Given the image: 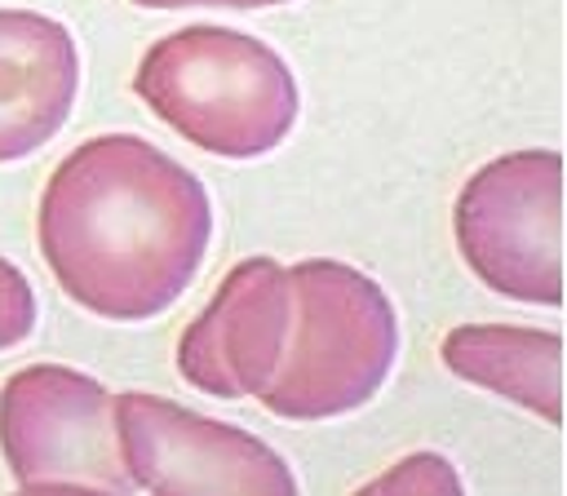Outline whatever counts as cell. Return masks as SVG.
Masks as SVG:
<instances>
[{"mask_svg":"<svg viewBox=\"0 0 567 496\" xmlns=\"http://www.w3.org/2000/svg\"><path fill=\"white\" fill-rule=\"evenodd\" d=\"M208 239L204 182L137 133L80 142L40 195V257L97 319L164 314L195 279Z\"/></svg>","mask_w":567,"mask_h":496,"instance_id":"1","label":"cell"},{"mask_svg":"<svg viewBox=\"0 0 567 496\" xmlns=\"http://www.w3.org/2000/svg\"><path fill=\"white\" fill-rule=\"evenodd\" d=\"M75 89L71 31L35 9H0V164L40 151L66 124Z\"/></svg>","mask_w":567,"mask_h":496,"instance_id":"8","label":"cell"},{"mask_svg":"<svg viewBox=\"0 0 567 496\" xmlns=\"http://www.w3.org/2000/svg\"><path fill=\"white\" fill-rule=\"evenodd\" d=\"M0 452L18 487H133L115 443V394L62 363L18 368L0 385Z\"/></svg>","mask_w":567,"mask_h":496,"instance_id":"5","label":"cell"},{"mask_svg":"<svg viewBox=\"0 0 567 496\" xmlns=\"http://www.w3.org/2000/svg\"><path fill=\"white\" fill-rule=\"evenodd\" d=\"M142 9H190V4H217V9H270V4H292V0H133Z\"/></svg>","mask_w":567,"mask_h":496,"instance_id":"12","label":"cell"},{"mask_svg":"<svg viewBox=\"0 0 567 496\" xmlns=\"http://www.w3.org/2000/svg\"><path fill=\"white\" fill-rule=\"evenodd\" d=\"M443 368L563 425V337L518 323H461L439 345Z\"/></svg>","mask_w":567,"mask_h":496,"instance_id":"9","label":"cell"},{"mask_svg":"<svg viewBox=\"0 0 567 496\" xmlns=\"http://www.w3.org/2000/svg\"><path fill=\"white\" fill-rule=\"evenodd\" d=\"M292 328L270 385L257 394L270 416L332 421L363 407L399 354V319L385 288L332 257L288 266Z\"/></svg>","mask_w":567,"mask_h":496,"instance_id":"3","label":"cell"},{"mask_svg":"<svg viewBox=\"0 0 567 496\" xmlns=\"http://www.w3.org/2000/svg\"><path fill=\"white\" fill-rule=\"evenodd\" d=\"M292 328L288 266L275 257L235 261L213 301L177 337V372L213 399L261 394L284 359Z\"/></svg>","mask_w":567,"mask_h":496,"instance_id":"7","label":"cell"},{"mask_svg":"<svg viewBox=\"0 0 567 496\" xmlns=\"http://www.w3.org/2000/svg\"><path fill=\"white\" fill-rule=\"evenodd\" d=\"M35 328V292H31V279L9 261L0 257V350H13L31 337Z\"/></svg>","mask_w":567,"mask_h":496,"instance_id":"11","label":"cell"},{"mask_svg":"<svg viewBox=\"0 0 567 496\" xmlns=\"http://www.w3.org/2000/svg\"><path fill=\"white\" fill-rule=\"evenodd\" d=\"M563 155L509 151L465 177L452 230L465 266L501 297L563 306Z\"/></svg>","mask_w":567,"mask_h":496,"instance_id":"4","label":"cell"},{"mask_svg":"<svg viewBox=\"0 0 567 496\" xmlns=\"http://www.w3.org/2000/svg\"><path fill=\"white\" fill-rule=\"evenodd\" d=\"M363 492H447V496H461V474L439 452H412L394 469L363 483Z\"/></svg>","mask_w":567,"mask_h":496,"instance_id":"10","label":"cell"},{"mask_svg":"<svg viewBox=\"0 0 567 496\" xmlns=\"http://www.w3.org/2000/svg\"><path fill=\"white\" fill-rule=\"evenodd\" d=\"M115 443L124 474L151 496H292L288 461L257 434L199 416L173 399L124 390L115 394Z\"/></svg>","mask_w":567,"mask_h":496,"instance_id":"6","label":"cell"},{"mask_svg":"<svg viewBox=\"0 0 567 496\" xmlns=\"http://www.w3.org/2000/svg\"><path fill=\"white\" fill-rule=\"evenodd\" d=\"M133 89L182 142L221 159L275 151L301 111L288 62L235 27H182L159 35L142 53Z\"/></svg>","mask_w":567,"mask_h":496,"instance_id":"2","label":"cell"}]
</instances>
